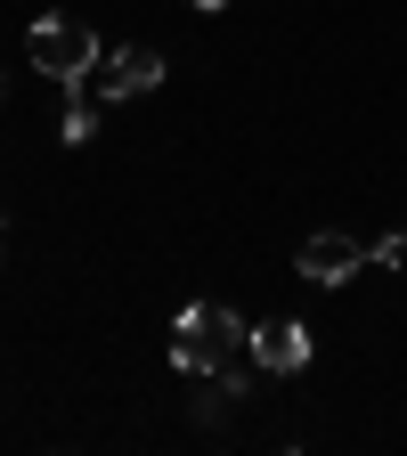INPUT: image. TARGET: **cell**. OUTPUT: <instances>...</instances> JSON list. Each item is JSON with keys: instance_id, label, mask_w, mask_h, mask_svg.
Instances as JSON below:
<instances>
[{"instance_id": "1", "label": "cell", "mask_w": 407, "mask_h": 456, "mask_svg": "<svg viewBox=\"0 0 407 456\" xmlns=\"http://www.w3.org/2000/svg\"><path fill=\"white\" fill-rule=\"evenodd\" d=\"M245 351H253V326L228 302H196V310H180V326H171V367L180 375H228Z\"/></svg>"}, {"instance_id": "2", "label": "cell", "mask_w": 407, "mask_h": 456, "mask_svg": "<svg viewBox=\"0 0 407 456\" xmlns=\"http://www.w3.org/2000/svg\"><path fill=\"white\" fill-rule=\"evenodd\" d=\"M25 49H33V66H41L49 82H66V90H82V82L98 74V33H90L82 17H33V25H25Z\"/></svg>"}, {"instance_id": "3", "label": "cell", "mask_w": 407, "mask_h": 456, "mask_svg": "<svg viewBox=\"0 0 407 456\" xmlns=\"http://www.w3.org/2000/svg\"><path fill=\"white\" fill-rule=\"evenodd\" d=\"M294 269H302L310 285H342L351 269H375V253H359V237H342V228H318V237L294 253Z\"/></svg>"}, {"instance_id": "4", "label": "cell", "mask_w": 407, "mask_h": 456, "mask_svg": "<svg viewBox=\"0 0 407 456\" xmlns=\"http://www.w3.org/2000/svg\"><path fill=\"white\" fill-rule=\"evenodd\" d=\"M155 82H163V57L155 49H114V57H98V98H139Z\"/></svg>"}, {"instance_id": "5", "label": "cell", "mask_w": 407, "mask_h": 456, "mask_svg": "<svg viewBox=\"0 0 407 456\" xmlns=\"http://www.w3.org/2000/svg\"><path fill=\"white\" fill-rule=\"evenodd\" d=\"M253 359H261L269 375H302V367H310V326H302V318L253 326Z\"/></svg>"}, {"instance_id": "6", "label": "cell", "mask_w": 407, "mask_h": 456, "mask_svg": "<svg viewBox=\"0 0 407 456\" xmlns=\"http://www.w3.org/2000/svg\"><path fill=\"white\" fill-rule=\"evenodd\" d=\"M57 139H66V147H82V139H90V106H82V98L66 106V123H57Z\"/></svg>"}, {"instance_id": "7", "label": "cell", "mask_w": 407, "mask_h": 456, "mask_svg": "<svg viewBox=\"0 0 407 456\" xmlns=\"http://www.w3.org/2000/svg\"><path fill=\"white\" fill-rule=\"evenodd\" d=\"M375 269H407V228H399V237H383V245H375Z\"/></svg>"}, {"instance_id": "8", "label": "cell", "mask_w": 407, "mask_h": 456, "mask_svg": "<svg viewBox=\"0 0 407 456\" xmlns=\"http://www.w3.org/2000/svg\"><path fill=\"white\" fill-rule=\"evenodd\" d=\"M188 9H228V0H188Z\"/></svg>"}]
</instances>
